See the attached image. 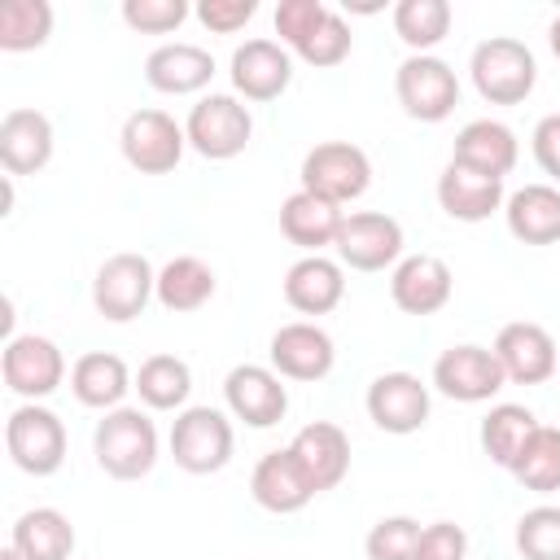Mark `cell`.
<instances>
[{
	"label": "cell",
	"instance_id": "6da1fadb",
	"mask_svg": "<svg viewBox=\"0 0 560 560\" xmlns=\"http://www.w3.org/2000/svg\"><path fill=\"white\" fill-rule=\"evenodd\" d=\"M92 455L101 472L118 481H136L158 464V429L140 407H114L96 420Z\"/></svg>",
	"mask_w": 560,
	"mask_h": 560
},
{
	"label": "cell",
	"instance_id": "7a4b0ae2",
	"mask_svg": "<svg viewBox=\"0 0 560 560\" xmlns=\"http://www.w3.org/2000/svg\"><path fill=\"white\" fill-rule=\"evenodd\" d=\"M468 74H472V88L481 92V101L490 105H521L534 83H538V61L534 52L512 39V35H490L472 48V61H468Z\"/></svg>",
	"mask_w": 560,
	"mask_h": 560
},
{
	"label": "cell",
	"instance_id": "3957f363",
	"mask_svg": "<svg viewBox=\"0 0 560 560\" xmlns=\"http://www.w3.org/2000/svg\"><path fill=\"white\" fill-rule=\"evenodd\" d=\"M4 446L22 472L52 477L66 464V424L57 411H48L39 402H22L4 420Z\"/></svg>",
	"mask_w": 560,
	"mask_h": 560
},
{
	"label": "cell",
	"instance_id": "277c9868",
	"mask_svg": "<svg viewBox=\"0 0 560 560\" xmlns=\"http://www.w3.org/2000/svg\"><path fill=\"white\" fill-rule=\"evenodd\" d=\"M232 446H236V433L219 407H184L171 424V455L192 477L219 472L232 459Z\"/></svg>",
	"mask_w": 560,
	"mask_h": 560
},
{
	"label": "cell",
	"instance_id": "5b68a950",
	"mask_svg": "<svg viewBox=\"0 0 560 560\" xmlns=\"http://www.w3.org/2000/svg\"><path fill=\"white\" fill-rule=\"evenodd\" d=\"M394 92H398L402 114L416 122H442L459 105V79L433 52H411L394 74Z\"/></svg>",
	"mask_w": 560,
	"mask_h": 560
},
{
	"label": "cell",
	"instance_id": "8992f818",
	"mask_svg": "<svg viewBox=\"0 0 560 560\" xmlns=\"http://www.w3.org/2000/svg\"><path fill=\"white\" fill-rule=\"evenodd\" d=\"M184 136H188V144H192L201 158L228 162V158L245 153V144H249V136H254V118H249V109H245L236 96L210 92V96H201V101L188 109Z\"/></svg>",
	"mask_w": 560,
	"mask_h": 560
},
{
	"label": "cell",
	"instance_id": "52a82bcc",
	"mask_svg": "<svg viewBox=\"0 0 560 560\" xmlns=\"http://www.w3.org/2000/svg\"><path fill=\"white\" fill-rule=\"evenodd\" d=\"M158 293V271L144 254H109L101 267H96V280H92V306L109 319V324H127L136 319L149 298Z\"/></svg>",
	"mask_w": 560,
	"mask_h": 560
},
{
	"label": "cell",
	"instance_id": "ba28073f",
	"mask_svg": "<svg viewBox=\"0 0 560 560\" xmlns=\"http://www.w3.org/2000/svg\"><path fill=\"white\" fill-rule=\"evenodd\" d=\"M372 184V158L350 140H324L302 158V188L337 206L363 197Z\"/></svg>",
	"mask_w": 560,
	"mask_h": 560
},
{
	"label": "cell",
	"instance_id": "9c48e42d",
	"mask_svg": "<svg viewBox=\"0 0 560 560\" xmlns=\"http://www.w3.org/2000/svg\"><path fill=\"white\" fill-rule=\"evenodd\" d=\"M337 262L350 271H385L402 262V223L385 210H354L346 214L337 241Z\"/></svg>",
	"mask_w": 560,
	"mask_h": 560
},
{
	"label": "cell",
	"instance_id": "30bf717a",
	"mask_svg": "<svg viewBox=\"0 0 560 560\" xmlns=\"http://www.w3.org/2000/svg\"><path fill=\"white\" fill-rule=\"evenodd\" d=\"M118 144H122L127 166H136L140 175H166L179 166L188 136L166 109H136V114H127Z\"/></svg>",
	"mask_w": 560,
	"mask_h": 560
},
{
	"label": "cell",
	"instance_id": "8fae6325",
	"mask_svg": "<svg viewBox=\"0 0 560 560\" xmlns=\"http://www.w3.org/2000/svg\"><path fill=\"white\" fill-rule=\"evenodd\" d=\"M0 372H4V385L18 398L35 402V398H48L66 381V354L57 350V341H48L39 332H22V337L4 341Z\"/></svg>",
	"mask_w": 560,
	"mask_h": 560
},
{
	"label": "cell",
	"instance_id": "7c38bea8",
	"mask_svg": "<svg viewBox=\"0 0 560 560\" xmlns=\"http://www.w3.org/2000/svg\"><path fill=\"white\" fill-rule=\"evenodd\" d=\"M433 385H438V394H446L455 402H490L508 385V376H503V363L494 359V350L464 341V346H451L438 354Z\"/></svg>",
	"mask_w": 560,
	"mask_h": 560
},
{
	"label": "cell",
	"instance_id": "4fadbf2b",
	"mask_svg": "<svg viewBox=\"0 0 560 560\" xmlns=\"http://www.w3.org/2000/svg\"><path fill=\"white\" fill-rule=\"evenodd\" d=\"M223 402L236 420H245L249 429H271L284 420L289 411V389L284 376L276 368L262 363H236L223 381Z\"/></svg>",
	"mask_w": 560,
	"mask_h": 560
},
{
	"label": "cell",
	"instance_id": "5bb4252c",
	"mask_svg": "<svg viewBox=\"0 0 560 560\" xmlns=\"http://www.w3.org/2000/svg\"><path fill=\"white\" fill-rule=\"evenodd\" d=\"M267 359L284 381H324L337 363V346L319 324L293 319V324H280L271 332Z\"/></svg>",
	"mask_w": 560,
	"mask_h": 560
},
{
	"label": "cell",
	"instance_id": "9a60e30c",
	"mask_svg": "<svg viewBox=\"0 0 560 560\" xmlns=\"http://www.w3.org/2000/svg\"><path fill=\"white\" fill-rule=\"evenodd\" d=\"M490 350H494V359L503 363V376L516 381V385H542V381H551V372L560 368L556 337H551L542 324H534V319L503 324Z\"/></svg>",
	"mask_w": 560,
	"mask_h": 560
},
{
	"label": "cell",
	"instance_id": "2e32d148",
	"mask_svg": "<svg viewBox=\"0 0 560 560\" xmlns=\"http://www.w3.org/2000/svg\"><path fill=\"white\" fill-rule=\"evenodd\" d=\"M363 402H368L372 424L394 438H407V433L424 429V420H429V385L411 372H381L368 385Z\"/></svg>",
	"mask_w": 560,
	"mask_h": 560
},
{
	"label": "cell",
	"instance_id": "e0dca14e",
	"mask_svg": "<svg viewBox=\"0 0 560 560\" xmlns=\"http://www.w3.org/2000/svg\"><path fill=\"white\" fill-rule=\"evenodd\" d=\"M289 451H293V459H298V468L306 472V481H311L315 494L341 486V477L350 472V438H346V429L332 424V420H311V424H302V429L293 433Z\"/></svg>",
	"mask_w": 560,
	"mask_h": 560
},
{
	"label": "cell",
	"instance_id": "ac0fdd59",
	"mask_svg": "<svg viewBox=\"0 0 560 560\" xmlns=\"http://www.w3.org/2000/svg\"><path fill=\"white\" fill-rule=\"evenodd\" d=\"M451 293H455V276L438 254H407L389 271V298L407 315H433L451 302Z\"/></svg>",
	"mask_w": 560,
	"mask_h": 560
},
{
	"label": "cell",
	"instance_id": "d6986e66",
	"mask_svg": "<svg viewBox=\"0 0 560 560\" xmlns=\"http://www.w3.org/2000/svg\"><path fill=\"white\" fill-rule=\"evenodd\" d=\"M293 83V57L276 39H245L232 52V88L245 101H276Z\"/></svg>",
	"mask_w": 560,
	"mask_h": 560
},
{
	"label": "cell",
	"instance_id": "ffe728a7",
	"mask_svg": "<svg viewBox=\"0 0 560 560\" xmlns=\"http://www.w3.org/2000/svg\"><path fill=\"white\" fill-rule=\"evenodd\" d=\"M249 494H254V503H258L262 512H276V516L302 512V508L315 499V490H311V481H306V472L298 468V459H293L289 446H284V451H267V455L254 464V472H249Z\"/></svg>",
	"mask_w": 560,
	"mask_h": 560
},
{
	"label": "cell",
	"instance_id": "44dd1931",
	"mask_svg": "<svg viewBox=\"0 0 560 560\" xmlns=\"http://www.w3.org/2000/svg\"><path fill=\"white\" fill-rule=\"evenodd\" d=\"M52 162V122L39 109H9L0 118V166L9 175H35Z\"/></svg>",
	"mask_w": 560,
	"mask_h": 560
},
{
	"label": "cell",
	"instance_id": "7402d4cb",
	"mask_svg": "<svg viewBox=\"0 0 560 560\" xmlns=\"http://www.w3.org/2000/svg\"><path fill=\"white\" fill-rule=\"evenodd\" d=\"M503 201H508L503 179H494V175H481L459 162H446L438 175V206L459 223H481L494 210H503Z\"/></svg>",
	"mask_w": 560,
	"mask_h": 560
},
{
	"label": "cell",
	"instance_id": "603a6c76",
	"mask_svg": "<svg viewBox=\"0 0 560 560\" xmlns=\"http://www.w3.org/2000/svg\"><path fill=\"white\" fill-rule=\"evenodd\" d=\"M521 158V144H516V131L499 118H472L459 127L455 136V149H451V162L459 166H472L481 175H494L503 179Z\"/></svg>",
	"mask_w": 560,
	"mask_h": 560
},
{
	"label": "cell",
	"instance_id": "cb8c5ba5",
	"mask_svg": "<svg viewBox=\"0 0 560 560\" xmlns=\"http://www.w3.org/2000/svg\"><path fill=\"white\" fill-rule=\"evenodd\" d=\"M341 298H346V271L324 254H302L284 271V302L298 315H328Z\"/></svg>",
	"mask_w": 560,
	"mask_h": 560
},
{
	"label": "cell",
	"instance_id": "d4e9b609",
	"mask_svg": "<svg viewBox=\"0 0 560 560\" xmlns=\"http://www.w3.org/2000/svg\"><path fill=\"white\" fill-rule=\"evenodd\" d=\"M341 223H346V210L337 201H328V197L306 192V188H298L280 206V232H284V241H293L306 254H319L324 245H332L337 232H341Z\"/></svg>",
	"mask_w": 560,
	"mask_h": 560
},
{
	"label": "cell",
	"instance_id": "484cf974",
	"mask_svg": "<svg viewBox=\"0 0 560 560\" xmlns=\"http://www.w3.org/2000/svg\"><path fill=\"white\" fill-rule=\"evenodd\" d=\"M144 79H149L153 92L188 96V92H201L214 79V57L197 44H162L144 57Z\"/></svg>",
	"mask_w": 560,
	"mask_h": 560
},
{
	"label": "cell",
	"instance_id": "4316f807",
	"mask_svg": "<svg viewBox=\"0 0 560 560\" xmlns=\"http://www.w3.org/2000/svg\"><path fill=\"white\" fill-rule=\"evenodd\" d=\"M508 232L521 245H556L560 241V188L556 184H525L503 201Z\"/></svg>",
	"mask_w": 560,
	"mask_h": 560
},
{
	"label": "cell",
	"instance_id": "83f0119b",
	"mask_svg": "<svg viewBox=\"0 0 560 560\" xmlns=\"http://www.w3.org/2000/svg\"><path fill=\"white\" fill-rule=\"evenodd\" d=\"M70 389H74V398H79L83 407H92V411H114V407H122V394L136 389V381H131V372H127V363H122L118 354L92 350V354H79V359H74V368H70Z\"/></svg>",
	"mask_w": 560,
	"mask_h": 560
},
{
	"label": "cell",
	"instance_id": "f1b7e54d",
	"mask_svg": "<svg viewBox=\"0 0 560 560\" xmlns=\"http://www.w3.org/2000/svg\"><path fill=\"white\" fill-rule=\"evenodd\" d=\"M9 547H18L22 560H70L74 551V525L57 508H31L13 521Z\"/></svg>",
	"mask_w": 560,
	"mask_h": 560
},
{
	"label": "cell",
	"instance_id": "f546056e",
	"mask_svg": "<svg viewBox=\"0 0 560 560\" xmlns=\"http://www.w3.org/2000/svg\"><path fill=\"white\" fill-rule=\"evenodd\" d=\"M166 311L175 315H188V311H201L210 298H214V271L210 262H201L197 254H175L162 271H158V293H153Z\"/></svg>",
	"mask_w": 560,
	"mask_h": 560
},
{
	"label": "cell",
	"instance_id": "4dcf8cb0",
	"mask_svg": "<svg viewBox=\"0 0 560 560\" xmlns=\"http://www.w3.org/2000/svg\"><path fill=\"white\" fill-rule=\"evenodd\" d=\"M192 389V368L179 354H149L136 372V394L153 411H179Z\"/></svg>",
	"mask_w": 560,
	"mask_h": 560
},
{
	"label": "cell",
	"instance_id": "1f68e13d",
	"mask_svg": "<svg viewBox=\"0 0 560 560\" xmlns=\"http://www.w3.org/2000/svg\"><path fill=\"white\" fill-rule=\"evenodd\" d=\"M534 429H538V420H534L529 407H521V402H499V407H490L486 420H481V451H486L499 468H512Z\"/></svg>",
	"mask_w": 560,
	"mask_h": 560
},
{
	"label": "cell",
	"instance_id": "d6a6232c",
	"mask_svg": "<svg viewBox=\"0 0 560 560\" xmlns=\"http://www.w3.org/2000/svg\"><path fill=\"white\" fill-rule=\"evenodd\" d=\"M508 472H512L525 490H534V494L560 490V429L538 424V429L529 433V442L521 446V455H516V464H512Z\"/></svg>",
	"mask_w": 560,
	"mask_h": 560
},
{
	"label": "cell",
	"instance_id": "836d02e7",
	"mask_svg": "<svg viewBox=\"0 0 560 560\" xmlns=\"http://www.w3.org/2000/svg\"><path fill=\"white\" fill-rule=\"evenodd\" d=\"M394 31L411 52H429L451 35V4L446 0H398Z\"/></svg>",
	"mask_w": 560,
	"mask_h": 560
},
{
	"label": "cell",
	"instance_id": "e575fe53",
	"mask_svg": "<svg viewBox=\"0 0 560 560\" xmlns=\"http://www.w3.org/2000/svg\"><path fill=\"white\" fill-rule=\"evenodd\" d=\"M52 35V4L48 0H4L0 4V48L31 52Z\"/></svg>",
	"mask_w": 560,
	"mask_h": 560
},
{
	"label": "cell",
	"instance_id": "d590c367",
	"mask_svg": "<svg viewBox=\"0 0 560 560\" xmlns=\"http://www.w3.org/2000/svg\"><path fill=\"white\" fill-rule=\"evenodd\" d=\"M516 551L525 560H560V508L538 503L516 521Z\"/></svg>",
	"mask_w": 560,
	"mask_h": 560
},
{
	"label": "cell",
	"instance_id": "8d00e7d4",
	"mask_svg": "<svg viewBox=\"0 0 560 560\" xmlns=\"http://www.w3.org/2000/svg\"><path fill=\"white\" fill-rule=\"evenodd\" d=\"M420 521L411 516H381L368 538H363V551L368 560H416V547H420Z\"/></svg>",
	"mask_w": 560,
	"mask_h": 560
},
{
	"label": "cell",
	"instance_id": "74e56055",
	"mask_svg": "<svg viewBox=\"0 0 560 560\" xmlns=\"http://www.w3.org/2000/svg\"><path fill=\"white\" fill-rule=\"evenodd\" d=\"M350 48H354V35H350L346 18L328 9V18H324V22H319V31L298 48V57H302L306 66L328 70V66H341V61L350 57Z\"/></svg>",
	"mask_w": 560,
	"mask_h": 560
},
{
	"label": "cell",
	"instance_id": "f35d334b",
	"mask_svg": "<svg viewBox=\"0 0 560 560\" xmlns=\"http://www.w3.org/2000/svg\"><path fill=\"white\" fill-rule=\"evenodd\" d=\"M188 18L184 0H122V22L140 35H166L179 31Z\"/></svg>",
	"mask_w": 560,
	"mask_h": 560
},
{
	"label": "cell",
	"instance_id": "ab89813d",
	"mask_svg": "<svg viewBox=\"0 0 560 560\" xmlns=\"http://www.w3.org/2000/svg\"><path fill=\"white\" fill-rule=\"evenodd\" d=\"M324 18H328V4L324 0H280L276 4V35L284 39V48L298 52L319 31Z\"/></svg>",
	"mask_w": 560,
	"mask_h": 560
},
{
	"label": "cell",
	"instance_id": "60d3db41",
	"mask_svg": "<svg viewBox=\"0 0 560 560\" xmlns=\"http://www.w3.org/2000/svg\"><path fill=\"white\" fill-rule=\"evenodd\" d=\"M468 556V534L455 521H433L420 529L416 560H464Z\"/></svg>",
	"mask_w": 560,
	"mask_h": 560
},
{
	"label": "cell",
	"instance_id": "b9f144b4",
	"mask_svg": "<svg viewBox=\"0 0 560 560\" xmlns=\"http://www.w3.org/2000/svg\"><path fill=\"white\" fill-rule=\"evenodd\" d=\"M258 13V0H201L197 4V22L214 35H232L241 31L249 18Z\"/></svg>",
	"mask_w": 560,
	"mask_h": 560
},
{
	"label": "cell",
	"instance_id": "7bdbcfd3",
	"mask_svg": "<svg viewBox=\"0 0 560 560\" xmlns=\"http://www.w3.org/2000/svg\"><path fill=\"white\" fill-rule=\"evenodd\" d=\"M534 158H538V166L556 179V188H560V114H547V118H538V127H534Z\"/></svg>",
	"mask_w": 560,
	"mask_h": 560
},
{
	"label": "cell",
	"instance_id": "ee69618b",
	"mask_svg": "<svg viewBox=\"0 0 560 560\" xmlns=\"http://www.w3.org/2000/svg\"><path fill=\"white\" fill-rule=\"evenodd\" d=\"M547 44H551V52L560 57V13L551 18V26H547Z\"/></svg>",
	"mask_w": 560,
	"mask_h": 560
},
{
	"label": "cell",
	"instance_id": "f6af8a7d",
	"mask_svg": "<svg viewBox=\"0 0 560 560\" xmlns=\"http://www.w3.org/2000/svg\"><path fill=\"white\" fill-rule=\"evenodd\" d=\"M346 9H354V13H376L381 4H372V0H346Z\"/></svg>",
	"mask_w": 560,
	"mask_h": 560
},
{
	"label": "cell",
	"instance_id": "bcb514c9",
	"mask_svg": "<svg viewBox=\"0 0 560 560\" xmlns=\"http://www.w3.org/2000/svg\"><path fill=\"white\" fill-rule=\"evenodd\" d=\"M0 560H22V556H18V547H4V551H0Z\"/></svg>",
	"mask_w": 560,
	"mask_h": 560
}]
</instances>
